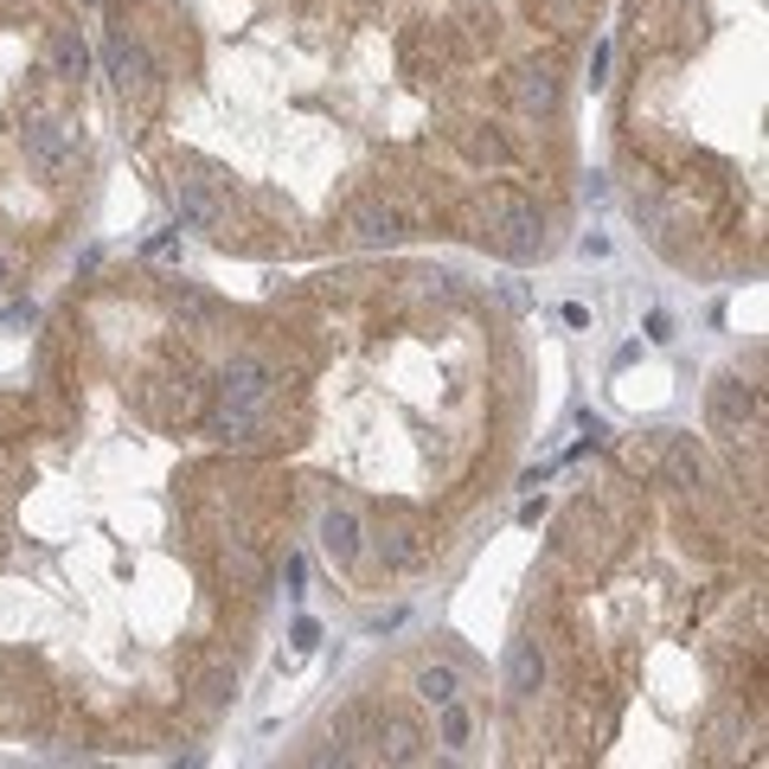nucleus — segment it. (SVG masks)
<instances>
[{
    "mask_svg": "<svg viewBox=\"0 0 769 769\" xmlns=\"http://www.w3.org/2000/svg\"><path fill=\"white\" fill-rule=\"evenodd\" d=\"M469 732H475V718H469V705H462V699H449V705H437V744H449V750H462V744H469Z\"/></svg>",
    "mask_w": 769,
    "mask_h": 769,
    "instance_id": "obj_15",
    "label": "nucleus"
},
{
    "mask_svg": "<svg viewBox=\"0 0 769 769\" xmlns=\"http://www.w3.org/2000/svg\"><path fill=\"white\" fill-rule=\"evenodd\" d=\"M103 65H110V77H116V90H122V103L129 97H154V58H147V45L142 39H129V33H116L110 45H103Z\"/></svg>",
    "mask_w": 769,
    "mask_h": 769,
    "instance_id": "obj_3",
    "label": "nucleus"
},
{
    "mask_svg": "<svg viewBox=\"0 0 769 769\" xmlns=\"http://www.w3.org/2000/svg\"><path fill=\"white\" fill-rule=\"evenodd\" d=\"M174 212H180L186 231H206V238H224V224H231V212H224L219 186L212 180H193V174H180L174 180Z\"/></svg>",
    "mask_w": 769,
    "mask_h": 769,
    "instance_id": "obj_2",
    "label": "nucleus"
},
{
    "mask_svg": "<svg viewBox=\"0 0 769 769\" xmlns=\"http://www.w3.org/2000/svg\"><path fill=\"white\" fill-rule=\"evenodd\" d=\"M513 97H519L526 116H551L558 110V72L551 65H526V72L513 77Z\"/></svg>",
    "mask_w": 769,
    "mask_h": 769,
    "instance_id": "obj_8",
    "label": "nucleus"
},
{
    "mask_svg": "<svg viewBox=\"0 0 769 769\" xmlns=\"http://www.w3.org/2000/svg\"><path fill=\"white\" fill-rule=\"evenodd\" d=\"M167 308L180 315L186 328H212V321H219V301L206 289H193V283H167Z\"/></svg>",
    "mask_w": 769,
    "mask_h": 769,
    "instance_id": "obj_12",
    "label": "nucleus"
},
{
    "mask_svg": "<svg viewBox=\"0 0 769 769\" xmlns=\"http://www.w3.org/2000/svg\"><path fill=\"white\" fill-rule=\"evenodd\" d=\"M224 578H231V584L238 590H251V596H263V590H270V564H263V558H256V551H224Z\"/></svg>",
    "mask_w": 769,
    "mask_h": 769,
    "instance_id": "obj_13",
    "label": "nucleus"
},
{
    "mask_svg": "<svg viewBox=\"0 0 769 769\" xmlns=\"http://www.w3.org/2000/svg\"><path fill=\"white\" fill-rule=\"evenodd\" d=\"M712 424H718V430L757 424V392H750L744 378H718V385H712Z\"/></svg>",
    "mask_w": 769,
    "mask_h": 769,
    "instance_id": "obj_6",
    "label": "nucleus"
},
{
    "mask_svg": "<svg viewBox=\"0 0 769 769\" xmlns=\"http://www.w3.org/2000/svg\"><path fill=\"white\" fill-rule=\"evenodd\" d=\"M7 283H13V256L0 251V289H7Z\"/></svg>",
    "mask_w": 769,
    "mask_h": 769,
    "instance_id": "obj_21",
    "label": "nucleus"
},
{
    "mask_svg": "<svg viewBox=\"0 0 769 769\" xmlns=\"http://www.w3.org/2000/svg\"><path fill=\"white\" fill-rule=\"evenodd\" d=\"M283 584H289V596H301V584H308V564H301V558L283 564Z\"/></svg>",
    "mask_w": 769,
    "mask_h": 769,
    "instance_id": "obj_19",
    "label": "nucleus"
},
{
    "mask_svg": "<svg viewBox=\"0 0 769 769\" xmlns=\"http://www.w3.org/2000/svg\"><path fill=\"white\" fill-rule=\"evenodd\" d=\"M360 539H366V526H360V513H353V507H328V513H321V551H328L333 564H347V558L360 551Z\"/></svg>",
    "mask_w": 769,
    "mask_h": 769,
    "instance_id": "obj_7",
    "label": "nucleus"
},
{
    "mask_svg": "<svg viewBox=\"0 0 769 769\" xmlns=\"http://www.w3.org/2000/svg\"><path fill=\"white\" fill-rule=\"evenodd\" d=\"M648 340H673V315H667V308L648 315Z\"/></svg>",
    "mask_w": 769,
    "mask_h": 769,
    "instance_id": "obj_20",
    "label": "nucleus"
},
{
    "mask_svg": "<svg viewBox=\"0 0 769 769\" xmlns=\"http://www.w3.org/2000/svg\"><path fill=\"white\" fill-rule=\"evenodd\" d=\"M20 147H26V161H33V167H58V161L77 147V129H65V122H52V116H45V122H26Z\"/></svg>",
    "mask_w": 769,
    "mask_h": 769,
    "instance_id": "obj_4",
    "label": "nucleus"
},
{
    "mask_svg": "<svg viewBox=\"0 0 769 769\" xmlns=\"http://www.w3.org/2000/svg\"><path fill=\"white\" fill-rule=\"evenodd\" d=\"M385 737H392V757H404V763H410L417 744H424V732H417L410 718H385Z\"/></svg>",
    "mask_w": 769,
    "mask_h": 769,
    "instance_id": "obj_17",
    "label": "nucleus"
},
{
    "mask_svg": "<svg viewBox=\"0 0 769 769\" xmlns=\"http://www.w3.org/2000/svg\"><path fill=\"white\" fill-rule=\"evenodd\" d=\"M347 224H353V238H366V244H398L404 238V212L392 199H360Z\"/></svg>",
    "mask_w": 769,
    "mask_h": 769,
    "instance_id": "obj_5",
    "label": "nucleus"
},
{
    "mask_svg": "<svg viewBox=\"0 0 769 769\" xmlns=\"http://www.w3.org/2000/svg\"><path fill=\"white\" fill-rule=\"evenodd\" d=\"M45 52H52V72H58V77H72V84H77L84 72H90V45H84V33H77V26H58Z\"/></svg>",
    "mask_w": 769,
    "mask_h": 769,
    "instance_id": "obj_11",
    "label": "nucleus"
},
{
    "mask_svg": "<svg viewBox=\"0 0 769 769\" xmlns=\"http://www.w3.org/2000/svg\"><path fill=\"white\" fill-rule=\"evenodd\" d=\"M539 680H546V655H539V641H513V648H507V693L513 699H532V693H539Z\"/></svg>",
    "mask_w": 769,
    "mask_h": 769,
    "instance_id": "obj_9",
    "label": "nucleus"
},
{
    "mask_svg": "<svg viewBox=\"0 0 769 769\" xmlns=\"http://www.w3.org/2000/svg\"><path fill=\"white\" fill-rule=\"evenodd\" d=\"M199 699H206L212 712H219V705H231V699H238V673H231V667H212V673L199 680Z\"/></svg>",
    "mask_w": 769,
    "mask_h": 769,
    "instance_id": "obj_16",
    "label": "nucleus"
},
{
    "mask_svg": "<svg viewBox=\"0 0 769 769\" xmlns=\"http://www.w3.org/2000/svg\"><path fill=\"white\" fill-rule=\"evenodd\" d=\"M469 154H475V161H487V167H501V161H507V142L487 129V135H469Z\"/></svg>",
    "mask_w": 769,
    "mask_h": 769,
    "instance_id": "obj_18",
    "label": "nucleus"
},
{
    "mask_svg": "<svg viewBox=\"0 0 769 769\" xmlns=\"http://www.w3.org/2000/svg\"><path fill=\"white\" fill-rule=\"evenodd\" d=\"M276 366L263 360V353H231L219 366V398L224 404H251V410H263V404L276 398Z\"/></svg>",
    "mask_w": 769,
    "mask_h": 769,
    "instance_id": "obj_1",
    "label": "nucleus"
},
{
    "mask_svg": "<svg viewBox=\"0 0 769 769\" xmlns=\"http://www.w3.org/2000/svg\"><path fill=\"white\" fill-rule=\"evenodd\" d=\"M417 693H424V705H449V699H462V667H449V660L424 667V673H417Z\"/></svg>",
    "mask_w": 769,
    "mask_h": 769,
    "instance_id": "obj_14",
    "label": "nucleus"
},
{
    "mask_svg": "<svg viewBox=\"0 0 769 769\" xmlns=\"http://www.w3.org/2000/svg\"><path fill=\"white\" fill-rule=\"evenodd\" d=\"M660 462H667V481L673 487H705V455H699L693 437H667L660 442Z\"/></svg>",
    "mask_w": 769,
    "mask_h": 769,
    "instance_id": "obj_10",
    "label": "nucleus"
}]
</instances>
